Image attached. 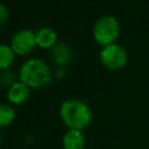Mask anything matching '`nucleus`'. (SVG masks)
I'll return each instance as SVG.
<instances>
[{
	"instance_id": "2",
	"label": "nucleus",
	"mask_w": 149,
	"mask_h": 149,
	"mask_svg": "<svg viewBox=\"0 0 149 149\" xmlns=\"http://www.w3.org/2000/svg\"><path fill=\"white\" fill-rule=\"evenodd\" d=\"M19 78L29 87H43L51 80V70L42 59L31 58L21 65Z\"/></svg>"
},
{
	"instance_id": "4",
	"label": "nucleus",
	"mask_w": 149,
	"mask_h": 149,
	"mask_svg": "<svg viewBox=\"0 0 149 149\" xmlns=\"http://www.w3.org/2000/svg\"><path fill=\"white\" fill-rule=\"evenodd\" d=\"M100 59L102 64L112 70L123 68L127 63V52L126 50L115 43L102 47L100 51Z\"/></svg>"
},
{
	"instance_id": "5",
	"label": "nucleus",
	"mask_w": 149,
	"mask_h": 149,
	"mask_svg": "<svg viewBox=\"0 0 149 149\" xmlns=\"http://www.w3.org/2000/svg\"><path fill=\"white\" fill-rule=\"evenodd\" d=\"M36 44V33L30 29H21L16 31L10 40V48L17 55L29 54Z\"/></svg>"
},
{
	"instance_id": "9",
	"label": "nucleus",
	"mask_w": 149,
	"mask_h": 149,
	"mask_svg": "<svg viewBox=\"0 0 149 149\" xmlns=\"http://www.w3.org/2000/svg\"><path fill=\"white\" fill-rule=\"evenodd\" d=\"M51 55H52V58H54V62L59 64V65H63V64H66L70 58H71V49L69 48V45L64 44V43H58V44H55L51 49Z\"/></svg>"
},
{
	"instance_id": "12",
	"label": "nucleus",
	"mask_w": 149,
	"mask_h": 149,
	"mask_svg": "<svg viewBox=\"0 0 149 149\" xmlns=\"http://www.w3.org/2000/svg\"><path fill=\"white\" fill-rule=\"evenodd\" d=\"M8 19V10L5 5L0 6V24H3Z\"/></svg>"
},
{
	"instance_id": "11",
	"label": "nucleus",
	"mask_w": 149,
	"mask_h": 149,
	"mask_svg": "<svg viewBox=\"0 0 149 149\" xmlns=\"http://www.w3.org/2000/svg\"><path fill=\"white\" fill-rule=\"evenodd\" d=\"M15 118V112L12 106L7 104H2L0 106V125L1 127H6L13 122Z\"/></svg>"
},
{
	"instance_id": "1",
	"label": "nucleus",
	"mask_w": 149,
	"mask_h": 149,
	"mask_svg": "<svg viewBox=\"0 0 149 149\" xmlns=\"http://www.w3.org/2000/svg\"><path fill=\"white\" fill-rule=\"evenodd\" d=\"M62 121L69 129L81 130L88 126L92 120V111L87 104L78 99L65 100L59 109Z\"/></svg>"
},
{
	"instance_id": "10",
	"label": "nucleus",
	"mask_w": 149,
	"mask_h": 149,
	"mask_svg": "<svg viewBox=\"0 0 149 149\" xmlns=\"http://www.w3.org/2000/svg\"><path fill=\"white\" fill-rule=\"evenodd\" d=\"M14 51L10 48V45L1 44L0 45V69L5 70L7 69L14 61Z\"/></svg>"
},
{
	"instance_id": "8",
	"label": "nucleus",
	"mask_w": 149,
	"mask_h": 149,
	"mask_svg": "<svg viewBox=\"0 0 149 149\" xmlns=\"http://www.w3.org/2000/svg\"><path fill=\"white\" fill-rule=\"evenodd\" d=\"M57 34L49 27H43L36 31V44L43 49L52 48L56 44Z\"/></svg>"
},
{
	"instance_id": "7",
	"label": "nucleus",
	"mask_w": 149,
	"mask_h": 149,
	"mask_svg": "<svg viewBox=\"0 0 149 149\" xmlns=\"http://www.w3.org/2000/svg\"><path fill=\"white\" fill-rule=\"evenodd\" d=\"M84 144H85V139L81 130L69 129L63 136L64 149H83Z\"/></svg>"
},
{
	"instance_id": "3",
	"label": "nucleus",
	"mask_w": 149,
	"mask_h": 149,
	"mask_svg": "<svg viewBox=\"0 0 149 149\" xmlns=\"http://www.w3.org/2000/svg\"><path fill=\"white\" fill-rule=\"evenodd\" d=\"M120 34V23L112 15H104L99 17L93 27V37L102 47L115 42Z\"/></svg>"
},
{
	"instance_id": "6",
	"label": "nucleus",
	"mask_w": 149,
	"mask_h": 149,
	"mask_svg": "<svg viewBox=\"0 0 149 149\" xmlns=\"http://www.w3.org/2000/svg\"><path fill=\"white\" fill-rule=\"evenodd\" d=\"M30 93V88L28 85H26L22 81H15L12 86H9L7 92L8 100L14 105H21L24 102Z\"/></svg>"
}]
</instances>
